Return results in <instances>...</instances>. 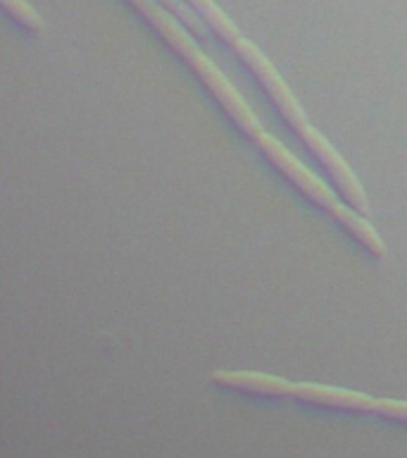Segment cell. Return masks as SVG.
<instances>
[{
	"mask_svg": "<svg viewBox=\"0 0 407 458\" xmlns=\"http://www.w3.org/2000/svg\"><path fill=\"white\" fill-rule=\"evenodd\" d=\"M131 5L138 7V10L145 14V20L162 34L164 41L170 43L171 48L177 50L179 55L191 64L193 70H195V74L203 79V84L212 91L214 98L220 100L221 107L238 122V127L260 146V150H262L264 156L277 165L278 170H281V174H286V177L291 179L293 184L298 186L307 199H312L321 210H327L343 229H348L350 234L355 236L357 242L362 243L371 256L386 258L388 250H386L384 239L377 234V229L371 227L370 220H367L362 213H357L355 208L343 206L341 200H338V196H336L314 172L307 170L305 165L300 163L298 157L293 156L284 143L277 141L271 134H267V129L260 124L257 114L250 110V106L243 100L241 93L236 91L234 86H231V81L214 67V63L205 55V53H200L198 46L191 41V36L179 27L177 20H174L167 10H162V7L157 5L155 0H131Z\"/></svg>",
	"mask_w": 407,
	"mask_h": 458,
	"instance_id": "6da1fadb",
	"label": "cell"
},
{
	"mask_svg": "<svg viewBox=\"0 0 407 458\" xmlns=\"http://www.w3.org/2000/svg\"><path fill=\"white\" fill-rule=\"evenodd\" d=\"M3 5H5V10L12 14L14 20L20 21V24H24L27 29H31V31H38V34H41L43 29H46L41 14L36 13L27 0H3Z\"/></svg>",
	"mask_w": 407,
	"mask_h": 458,
	"instance_id": "7a4b0ae2",
	"label": "cell"
},
{
	"mask_svg": "<svg viewBox=\"0 0 407 458\" xmlns=\"http://www.w3.org/2000/svg\"><path fill=\"white\" fill-rule=\"evenodd\" d=\"M160 3H162L164 7H170L179 20H184L186 24L191 27L193 34H198V36L207 34V27L203 24V20H200V14L195 13V10H191V5H186L184 0H160Z\"/></svg>",
	"mask_w": 407,
	"mask_h": 458,
	"instance_id": "3957f363",
	"label": "cell"
}]
</instances>
